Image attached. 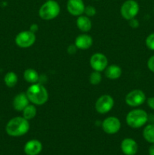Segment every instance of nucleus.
I'll use <instances>...</instances> for the list:
<instances>
[{"instance_id": "nucleus-22", "label": "nucleus", "mask_w": 154, "mask_h": 155, "mask_svg": "<svg viewBox=\"0 0 154 155\" xmlns=\"http://www.w3.org/2000/svg\"><path fill=\"white\" fill-rule=\"evenodd\" d=\"M101 80H102V75H101V72L94 71L93 72L91 73L90 76H89V82L91 84L97 86L101 83Z\"/></svg>"}, {"instance_id": "nucleus-32", "label": "nucleus", "mask_w": 154, "mask_h": 155, "mask_svg": "<svg viewBox=\"0 0 154 155\" xmlns=\"http://www.w3.org/2000/svg\"><path fill=\"white\" fill-rule=\"evenodd\" d=\"M95 1H99V0H95Z\"/></svg>"}, {"instance_id": "nucleus-30", "label": "nucleus", "mask_w": 154, "mask_h": 155, "mask_svg": "<svg viewBox=\"0 0 154 155\" xmlns=\"http://www.w3.org/2000/svg\"><path fill=\"white\" fill-rule=\"evenodd\" d=\"M148 153H149V155H154V143H152L149 146V150H148Z\"/></svg>"}, {"instance_id": "nucleus-9", "label": "nucleus", "mask_w": 154, "mask_h": 155, "mask_svg": "<svg viewBox=\"0 0 154 155\" xmlns=\"http://www.w3.org/2000/svg\"><path fill=\"white\" fill-rule=\"evenodd\" d=\"M89 63L94 71L101 73L108 66V59L103 53L97 52L91 56Z\"/></svg>"}, {"instance_id": "nucleus-19", "label": "nucleus", "mask_w": 154, "mask_h": 155, "mask_svg": "<svg viewBox=\"0 0 154 155\" xmlns=\"http://www.w3.org/2000/svg\"><path fill=\"white\" fill-rule=\"evenodd\" d=\"M143 137L149 143H154V124L145 126L143 130Z\"/></svg>"}, {"instance_id": "nucleus-14", "label": "nucleus", "mask_w": 154, "mask_h": 155, "mask_svg": "<svg viewBox=\"0 0 154 155\" xmlns=\"http://www.w3.org/2000/svg\"><path fill=\"white\" fill-rule=\"evenodd\" d=\"M24 151L27 155H38L42 151V144L37 139H31L25 144Z\"/></svg>"}, {"instance_id": "nucleus-1", "label": "nucleus", "mask_w": 154, "mask_h": 155, "mask_svg": "<svg viewBox=\"0 0 154 155\" xmlns=\"http://www.w3.org/2000/svg\"><path fill=\"white\" fill-rule=\"evenodd\" d=\"M30 130V123L24 117H15L8 122L5 132L12 137H20L27 134Z\"/></svg>"}, {"instance_id": "nucleus-16", "label": "nucleus", "mask_w": 154, "mask_h": 155, "mask_svg": "<svg viewBox=\"0 0 154 155\" xmlns=\"http://www.w3.org/2000/svg\"><path fill=\"white\" fill-rule=\"evenodd\" d=\"M76 26L80 31L83 33H87L91 30L92 23L90 18L86 15H82L77 17L76 19Z\"/></svg>"}, {"instance_id": "nucleus-24", "label": "nucleus", "mask_w": 154, "mask_h": 155, "mask_svg": "<svg viewBox=\"0 0 154 155\" xmlns=\"http://www.w3.org/2000/svg\"><path fill=\"white\" fill-rule=\"evenodd\" d=\"M97 13V10L94 6L92 5H88L85 6L84 11L85 15H86L88 18H91V17H94Z\"/></svg>"}, {"instance_id": "nucleus-27", "label": "nucleus", "mask_w": 154, "mask_h": 155, "mask_svg": "<svg viewBox=\"0 0 154 155\" xmlns=\"http://www.w3.org/2000/svg\"><path fill=\"white\" fill-rule=\"evenodd\" d=\"M77 50H78V48H76L75 44H73V45H69L67 48V52L69 54H74L76 53Z\"/></svg>"}, {"instance_id": "nucleus-8", "label": "nucleus", "mask_w": 154, "mask_h": 155, "mask_svg": "<svg viewBox=\"0 0 154 155\" xmlns=\"http://www.w3.org/2000/svg\"><path fill=\"white\" fill-rule=\"evenodd\" d=\"M114 99L110 95H103L97 99L95 104V110L100 114H106L113 109Z\"/></svg>"}, {"instance_id": "nucleus-2", "label": "nucleus", "mask_w": 154, "mask_h": 155, "mask_svg": "<svg viewBox=\"0 0 154 155\" xmlns=\"http://www.w3.org/2000/svg\"><path fill=\"white\" fill-rule=\"evenodd\" d=\"M30 103L34 105H43L48 100V92L46 88L40 83L31 84L26 92Z\"/></svg>"}, {"instance_id": "nucleus-21", "label": "nucleus", "mask_w": 154, "mask_h": 155, "mask_svg": "<svg viewBox=\"0 0 154 155\" xmlns=\"http://www.w3.org/2000/svg\"><path fill=\"white\" fill-rule=\"evenodd\" d=\"M23 117L27 120H31L35 117L36 116L37 114V109H36V105L34 104H29L23 110Z\"/></svg>"}, {"instance_id": "nucleus-3", "label": "nucleus", "mask_w": 154, "mask_h": 155, "mask_svg": "<svg viewBox=\"0 0 154 155\" xmlns=\"http://www.w3.org/2000/svg\"><path fill=\"white\" fill-rule=\"evenodd\" d=\"M149 117L146 110L135 108L130 110L126 115L125 120L127 125L132 129H139L146 125Z\"/></svg>"}, {"instance_id": "nucleus-17", "label": "nucleus", "mask_w": 154, "mask_h": 155, "mask_svg": "<svg viewBox=\"0 0 154 155\" xmlns=\"http://www.w3.org/2000/svg\"><path fill=\"white\" fill-rule=\"evenodd\" d=\"M122 68L117 64H110L107 67L104 71V74L107 78L115 80L119 79L122 75Z\"/></svg>"}, {"instance_id": "nucleus-10", "label": "nucleus", "mask_w": 154, "mask_h": 155, "mask_svg": "<svg viewBox=\"0 0 154 155\" xmlns=\"http://www.w3.org/2000/svg\"><path fill=\"white\" fill-rule=\"evenodd\" d=\"M101 127L104 133L109 135H113L117 133L120 130L122 124L119 118L111 116L104 120Z\"/></svg>"}, {"instance_id": "nucleus-6", "label": "nucleus", "mask_w": 154, "mask_h": 155, "mask_svg": "<svg viewBox=\"0 0 154 155\" xmlns=\"http://www.w3.org/2000/svg\"><path fill=\"white\" fill-rule=\"evenodd\" d=\"M36 40V33L30 30L21 31L15 36V43L21 48H27L31 47Z\"/></svg>"}, {"instance_id": "nucleus-23", "label": "nucleus", "mask_w": 154, "mask_h": 155, "mask_svg": "<svg viewBox=\"0 0 154 155\" xmlns=\"http://www.w3.org/2000/svg\"><path fill=\"white\" fill-rule=\"evenodd\" d=\"M145 44L149 50L154 51V33L148 35L147 37L146 38V40H145Z\"/></svg>"}, {"instance_id": "nucleus-29", "label": "nucleus", "mask_w": 154, "mask_h": 155, "mask_svg": "<svg viewBox=\"0 0 154 155\" xmlns=\"http://www.w3.org/2000/svg\"><path fill=\"white\" fill-rule=\"evenodd\" d=\"M30 30V31L33 32V33H36V32L39 30V25H38L37 24H35V23L34 24H32L31 25H30V30Z\"/></svg>"}, {"instance_id": "nucleus-7", "label": "nucleus", "mask_w": 154, "mask_h": 155, "mask_svg": "<svg viewBox=\"0 0 154 155\" xmlns=\"http://www.w3.org/2000/svg\"><path fill=\"white\" fill-rule=\"evenodd\" d=\"M146 100V95L141 89H134L130 91L125 98L127 105L131 107H137L142 105Z\"/></svg>"}, {"instance_id": "nucleus-18", "label": "nucleus", "mask_w": 154, "mask_h": 155, "mask_svg": "<svg viewBox=\"0 0 154 155\" xmlns=\"http://www.w3.org/2000/svg\"><path fill=\"white\" fill-rule=\"evenodd\" d=\"M24 78L27 83H30V84H34V83H37L39 82V75L36 70L33 69V68H28L24 71Z\"/></svg>"}, {"instance_id": "nucleus-15", "label": "nucleus", "mask_w": 154, "mask_h": 155, "mask_svg": "<svg viewBox=\"0 0 154 155\" xmlns=\"http://www.w3.org/2000/svg\"><path fill=\"white\" fill-rule=\"evenodd\" d=\"M30 103L26 92H21L15 95L13 99V107L17 111H23Z\"/></svg>"}, {"instance_id": "nucleus-25", "label": "nucleus", "mask_w": 154, "mask_h": 155, "mask_svg": "<svg viewBox=\"0 0 154 155\" xmlns=\"http://www.w3.org/2000/svg\"><path fill=\"white\" fill-rule=\"evenodd\" d=\"M146 65H147L148 69H149L151 72L154 74V54L151 56V57L148 59Z\"/></svg>"}, {"instance_id": "nucleus-13", "label": "nucleus", "mask_w": 154, "mask_h": 155, "mask_svg": "<svg viewBox=\"0 0 154 155\" xmlns=\"http://www.w3.org/2000/svg\"><path fill=\"white\" fill-rule=\"evenodd\" d=\"M74 44L78 49L87 50L93 45V39L90 35L85 33L76 36Z\"/></svg>"}, {"instance_id": "nucleus-11", "label": "nucleus", "mask_w": 154, "mask_h": 155, "mask_svg": "<svg viewBox=\"0 0 154 155\" xmlns=\"http://www.w3.org/2000/svg\"><path fill=\"white\" fill-rule=\"evenodd\" d=\"M85 3L83 0H67L66 9L71 15L79 17L84 14Z\"/></svg>"}, {"instance_id": "nucleus-28", "label": "nucleus", "mask_w": 154, "mask_h": 155, "mask_svg": "<svg viewBox=\"0 0 154 155\" xmlns=\"http://www.w3.org/2000/svg\"><path fill=\"white\" fill-rule=\"evenodd\" d=\"M146 104H147L148 107H149L150 109L154 110V97H149L146 100Z\"/></svg>"}, {"instance_id": "nucleus-12", "label": "nucleus", "mask_w": 154, "mask_h": 155, "mask_svg": "<svg viewBox=\"0 0 154 155\" xmlns=\"http://www.w3.org/2000/svg\"><path fill=\"white\" fill-rule=\"evenodd\" d=\"M121 150L125 155H135L138 151V145L131 138H125L121 142Z\"/></svg>"}, {"instance_id": "nucleus-5", "label": "nucleus", "mask_w": 154, "mask_h": 155, "mask_svg": "<svg viewBox=\"0 0 154 155\" xmlns=\"http://www.w3.org/2000/svg\"><path fill=\"white\" fill-rule=\"evenodd\" d=\"M140 11L138 2L135 0H126L122 3L120 8V14L122 18L130 21L136 18Z\"/></svg>"}, {"instance_id": "nucleus-4", "label": "nucleus", "mask_w": 154, "mask_h": 155, "mask_svg": "<svg viewBox=\"0 0 154 155\" xmlns=\"http://www.w3.org/2000/svg\"><path fill=\"white\" fill-rule=\"evenodd\" d=\"M60 12V6L55 0L45 1L39 9V16L45 21H51L59 15Z\"/></svg>"}, {"instance_id": "nucleus-20", "label": "nucleus", "mask_w": 154, "mask_h": 155, "mask_svg": "<svg viewBox=\"0 0 154 155\" xmlns=\"http://www.w3.org/2000/svg\"><path fill=\"white\" fill-rule=\"evenodd\" d=\"M18 75L14 71H9L5 75L4 82L5 84L9 88H13L18 83Z\"/></svg>"}, {"instance_id": "nucleus-26", "label": "nucleus", "mask_w": 154, "mask_h": 155, "mask_svg": "<svg viewBox=\"0 0 154 155\" xmlns=\"http://www.w3.org/2000/svg\"><path fill=\"white\" fill-rule=\"evenodd\" d=\"M128 24H129L130 27H131L132 29H137L138 28L139 26H140V23H139V21L138 20L136 19L135 18H133V19L130 20V21H128Z\"/></svg>"}, {"instance_id": "nucleus-31", "label": "nucleus", "mask_w": 154, "mask_h": 155, "mask_svg": "<svg viewBox=\"0 0 154 155\" xmlns=\"http://www.w3.org/2000/svg\"><path fill=\"white\" fill-rule=\"evenodd\" d=\"M45 1H51V0H45Z\"/></svg>"}]
</instances>
